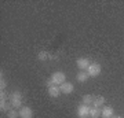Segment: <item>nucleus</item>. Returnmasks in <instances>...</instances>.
<instances>
[{"label":"nucleus","mask_w":124,"mask_h":118,"mask_svg":"<svg viewBox=\"0 0 124 118\" xmlns=\"http://www.w3.org/2000/svg\"><path fill=\"white\" fill-rule=\"evenodd\" d=\"M94 100H95L94 95H84L83 96V104H85V106H91L94 103Z\"/></svg>","instance_id":"ddd939ff"},{"label":"nucleus","mask_w":124,"mask_h":118,"mask_svg":"<svg viewBox=\"0 0 124 118\" xmlns=\"http://www.w3.org/2000/svg\"><path fill=\"white\" fill-rule=\"evenodd\" d=\"M76 65H77V67H79L80 70H87L90 67V65H91V62H90L88 58H79L77 61H76Z\"/></svg>","instance_id":"39448f33"},{"label":"nucleus","mask_w":124,"mask_h":118,"mask_svg":"<svg viewBox=\"0 0 124 118\" xmlns=\"http://www.w3.org/2000/svg\"><path fill=\"white\" fill-rule=\"evenodd\" d=\"M59 88H61L62 93H66V95L72 93V92H73V89H75L73 84H70V83H63L62 85H59Z\"/></svg>","instance_id":"0eeeda50"},{"label":"nucleus","mask_w":124,"mask_h":118,"mask_svg":"<svg viewBox=\"0 0 124 118\" xmlns=\"http://www.w3.org/2000/svg\"><path fill=\"white\" fill-rule=\"evenodd\" d=\"M50 56H51L50 52H47V51H40L39 55H37V59H39V61H48Z\"/></svg>","instance_id":"2eb2a0df"},{"label":"nucleus","mask_w":124,"mask_h":118,"mask_svg":"<svg viewBox=\"0 0 124 118\" xmlns=\"http://www.w3.org/2000/svg\"><path fill=\"white\" fill-rule=\"evenodd\" d=\"M19 117L21 118H33V110L28 106H23L19 109Z\"/></svg>","instance_id":"423d86ee"},{"label":"nucleus","mask_w":124,"mask_h":118,"mask_svg":"<svg viewBox=\"0 0 124 118\" xmlns=\"http://www.w3.org/2000/svg\"><path fill=\"white\" fill-rule=\"evenodd\" d=\"M88 73H87V71H83V70H81V71H79V73H77V76H76V78H77V81H79V83H85V81H87V80H88Z\"/></svg>","instance_id":"f8f14e48"},{"label":"nucleus","mask_w":124,"mask_h":118,"mask_svg":"<svg viewBox=\"0 0 124 118\" xmlns=\"http://www.w3.org/2000/svg\"><path fill=\"white\" fill-rule=\"evenodd\" d=\"M6 87H7V81L4 80V77H3V71H1V74H0V91H4Z\"/></svg>","instance_id":"f3484780"},{"label":"nucleus","mask_w":124,"mask_h":118,"mask_svg":"<svg viewBox=\"0 0 124 118\" xmlns=\"http://www.w3.org/2000/svg\"><path fill=\"white\" fill-rule=\"evenodd\" d=\"M112 118H123V117H120V115H113Z\"/></svg>","instance_id":"aec40b11"},{"label":"nucleus","mask_w":124,"mask_h":118,"mask_svg":"<svg viewBox=\"0 0 124 118\" xmlns=\"http://www.w3.org/2000/svg\"><path fill=\"white\" fill-rule=\"evenodd\" d=\"M102 115V110L99 109V107H91L90 109V117L91 118H99Z\"/></svg>","instance_id":"9b49d317"},{"label":"nucleus","mask_w":124,"mask_h":118,"mask_svg":"<svg viewBox=\"0 0 124 118\" xmlns=\"http://www.w3.org/2000/svg\"><path fill=\"white\" fill-rule=\"evenodd\" d=\"M13 109V106L8 100H0V110L1 113H8L10 110Z\"/></svg>","instance_id":"1a4fd4ad"},{"label":"nucleus","mask_w":124,"mask_h":118,"mask_svg":"<svg viewBox=\"0 0 124 118\" xmlns=\"http://www.w3.org/2000/svg\"><path fill=\"white\" fill-rule=\"evenodd\" d=\"M8 102L11 103L13 109H17V107H22V93L19 91H14L13 93H10Z\"/></svg>","instance_id":"f257e3e1"},{"label":"nucleus","mask_w":124,"mask_h":118,"mask_svg":"<svg viewBox=\"0 0 124 118\" xmlns=\"http://www.w3.org/2000/svg\"><path fill=\"white\" fill-rule=\"evenodd\" d=\"M46 85H47V88H50V87H53V85H55V84H54L53 80L50 78V80H47V81H46Z\"/></svg>","instance_id":"6ab92c4d"},{"label":"nucleus","mask_w":124,"mask_h":118,"mask_svg":"<svg viewBox=\"0 0 124 118\" xmlns=\"http://www.w3.org/2000/svg\"><path fill=\"white\" fill-rule=\"evenodd\" d=\"M8 95H7V92H6V89L4 91H0V100H8Z\"/></svg>","instance_id":"a211bd4d"},{"label":"nucleus","mask_w":124,"mask_h":118,"mask_svg":"<svg viewBox=\"0 0 124 118\" xmlns=\"http://www.w3.org/2000/svg\"><path fill=\"white\" fill-rule=\"evenodd\" d=\"M90 106H85V104H81L77 107V115H79V118H88L90 117Z\"/></svg>","instance_id":"20e7f679"},{"label":"nucleus","mask_w":124,"mask_h":118,"mask_svg":"<svg viewBox=\"0 0 124 118\" xmlns=\"http://www.w3.org/2000/svg\"><path fill=\"white\" fill-rule=\"evenodd\" d=\"M113 115H115V114H113V107L106 106V107L102 109V118H112Z\"/></svg>","instance_id":"9d476101"},{"label":"nucleus","mask_w":124,"mask_h":118,"mask_svg":"<svg viewBox=\"0 0 124 118\" xmlns=\"http://www.w3.org/2000/svg\"><path fill=\"white\" fill-rule=\"evenodd\" d=\"M51 80L54 81L55 85H62L63 83H66V76L63 71H55L51 74Z\"/></svg>","instance_id":"f03ea898"},{"label":"nucleus","mask_w":124,"mask_h":118,"mask_svg":"<svg viewBox=\"0 0 124 118\" xmlns=\"http://www.w3.org/2000/svg\"><path fill=\"white\" fill-rule=\"evenodd\" d=\"M7 117L8 118H18L19 117V111H17L15 109H11L8 113H7Z\"/></svg>","instance_id":"dca6fc26"},{"label":"nucleus","mask_w":124,"mask_h":118,"mask_svg":"<svg viewBox=\"0 0 124 118\" xmlns=\"http://www.w3.org/2000/svg\"><path fill=\"white\" fill-rule=\"evenodd\" d=\"M61 88H59V85H53V87L48 88V95L51 97H58L59 95H61Z\"/></svg>","instance_id":"6e6552de"},{"label":"nucleus","mask_w":124,"mask_h":118,"mask_svg":"<svg viewBox=\"0 0 124 118\" xmlns=\"http://www.w3.org/2000/svg\"><path fill=\"white\" fill-rule=\"evenodd\" d=\"M101 65L99 63H97V62H93L91 65H90V67L87 69V73H88L90 77H98V76L101 74Z\"/></svg>","instance_id":"7ed1b4c3"},{"label":"nucleus","mask_w":124,"mask_h":118,"mask_svg":"<svg viewBox=\"0 0 124 118\" xmlns=\"http://www.w3.org/2000/svg\"><path fill=\"white\" fill-rule=\"evenodd\" d=\"M103 104H105V97H103V96H98V97H95V100H94V103H93L94 107H99V109H101V107H102Z\"/></svg>","instance_id":"4468645a"}]
</instances>
